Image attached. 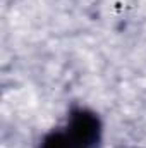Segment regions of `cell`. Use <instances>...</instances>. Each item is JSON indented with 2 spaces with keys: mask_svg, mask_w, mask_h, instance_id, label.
<instances>
[{
  "mask_svg": "<svg viewBox=\"0 0 146 148\" xmlns=\"http://www.w3.org/2000/svg\"><path fill=\"white\" fill-rule=\"evenodd\" d=\"M103 122L88 107L71 109L64 126L48 131L40 148H102Z\"/></svg>",
  "mask_w": 146,
  "mask_h": 148,
  "instance_id": "6da1fadb",
  "label": "cell"
}]
</instances>
